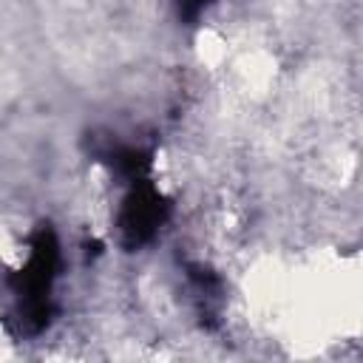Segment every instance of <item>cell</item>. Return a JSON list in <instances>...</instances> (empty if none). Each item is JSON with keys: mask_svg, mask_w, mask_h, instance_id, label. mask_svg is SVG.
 <instances>
[{"mask_svg": "<svg viewBox=\"0 0 363 363\" xmlns=\"http://www.w3.org/2000/svg\"><path fill=\"white\" fill-rule=\"evenodd\" d=\"M199 57H201L204 65L216 68V65L227 57V45H224V40H221L216 31H201V34H199Z\"/></svg>", "mask_w": 363, "mask_h": 363, "instance_id": "1", "label": "cell"}, {"mask_svg": "<svg viewBox=\"0 0 363 363\" xmlns=\"http://www.w3.org/2000/svg\"><path fill=\"white\" fill-rule=\"evenodd\" d=\"M0 261H6L11 267L20 264V244H17V238L11 235V230L6 224H0Z\"/></svg>", "mask_w": 363, "mask_h": 363, "instance_id": "2", "label": "cell"}, {"mask_svg": "<svg viewBox=\"0 0 363 363\" xmlns=\"http://www.w3.org/2000/svg\"><path fill=\"white\" fill-rule=\"evenodd\" d=\"M3 357H11V340L6 337V329H3V323H0V360Z\"/></svg>", "mask_w": 363, "mask_h": 363, "instance_id": "3", "label": "cell"}]
</instances>
